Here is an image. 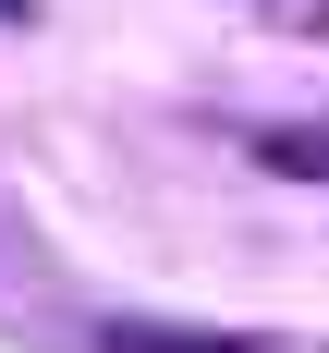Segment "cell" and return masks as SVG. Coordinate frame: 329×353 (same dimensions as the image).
<instances>
[{
	"mask_svg": "<svg viewBox=\"0 0 329 353\" xmlns=\"http://www.w3.org/2000/svg\"><path fill=\"white\" fill-rule=\"evenodd\" d=\"M25 12H37V0H0V25H25Z\"/></svg>",
	"mask_w": 329,
	"mask_h": 353,
	"instance_id": "cell-3",
	"label": "cell"
},
{
	"mask_svg": "<svg viewBox=\"0 0 329 353\" xmlns=\"http://www.w3.org/2000/svg\"><path fill=\"white\" fill-rule=\"evenodd\" d=\"M256 159H268V171H292V183H329V122H268V134H256Z\"/></svg>",
	"mask_w": 329,
	"mask_h": 353,
	"instance_id": "cell-2",
	"label": "cell"
},
{
	"mask_svg": "<svg viewBox=\"0 0 329 353\" xmlns=\"http://www.w3.org/2000/svg\"><path fill=\"white\" fill-rule=\"evenodd\" d=\"M98 353H256L244 329H183V317H98Z\"/></svg>",
	"mask_w": 329,
	"mask_h": 353,
	"instance_id": "cell-1",
	"label": "cell"
}]
</instances>
